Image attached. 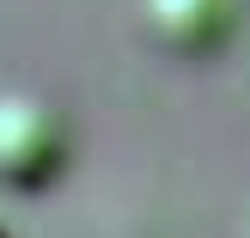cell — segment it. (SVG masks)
I'll list each match as a JSON object with an SVG mask.
<instances>
[{"label": "cell", "mask_w": 250, "mask_h": 238, "mask_svg": "<svg viewBox=\"0 0 250 238\" xmlns=\"http://www.w3.org/2000/svg\"><path fill=\"white\" fill-rule=\"evenodd\" d=\"M73 122L61 104L37 92H0V190L37 195L67 171Z\"/></svg>", "instance_id": "obj_1"}, {"label": "cell", "mask_w": 250, "mask_h": 238, "mask_svg": "<svg viewBox=\"0 0 250 238\" xmlns=\"http://www.w3.org/2000/svg\"><path fill=\"white\" fill-rule=\"evenodd\" d=\"M141 37L177 61H208L238 31V0H134Z\"/></svg>", "instance_id": "obj_2"}, {"label": "cell", "mask_w": 250, "mask_h": 238, "mask_svg": "<svg viewBox=\"0 0 250 238\" xmlns=\"http://www.w3.org/2000/svg\"><path fill=\"white\" fill-rule=\"evenodd\" d=\"M0 238H12V226H6V220H0Z\"/></svg>", "instance_id": "obj_3"}]
</instances>
